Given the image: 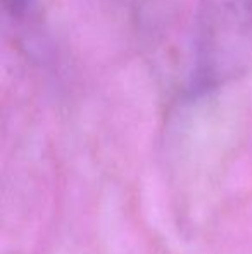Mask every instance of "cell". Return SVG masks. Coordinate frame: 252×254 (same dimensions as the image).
Segmentation results:
<instances>
[{"instance_id": "6da1fadb", "label": "cell", "mask_w": 252, "mask_h": 254, "mask_svg": "<svg viewBox=\"0 0 252 254\" xmlns=\"http://www.w3.org/2000/svg\"><path fill=\"white\" fill-rule=\"evenodd\" d=\"M192 94L239 80L252 64V0H199Z\"/></svg>"}, {"instance_id": "7a4b0ae2", "label": "cell", "mask_w": 252, "mask_h": 254, "mask_svg": "<svg viewBox=\"0 0 252 254\" xmlns=\"http://www.w3.org/2000/svg\"><path fill=\"white\" fill-rule=\"evenodd\" d=\"M2 5L7 14H10L14 19H19L30 9L31 0H2Z\"/></svg>"}]
</instances>
